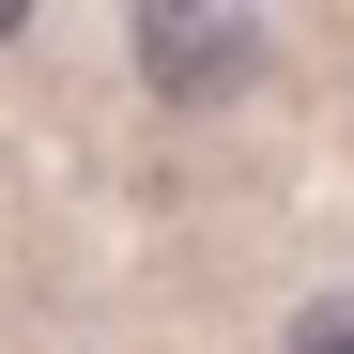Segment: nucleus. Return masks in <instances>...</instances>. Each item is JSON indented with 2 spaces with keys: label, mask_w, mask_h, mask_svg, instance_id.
<instances>
[{
  "label": "nucleus",
  "mask_w": 354,
  "mask_h": 354,
  "mask_svg": "<svg viewBox=\"0 0 354 354\" xmlns=\"http://www.w3.org/2000/svg\"><path fill=\"white\" fill-rule=\"evenodd\" d=\"M277 354H354V292H308V308L277 324Z\"/></svg>",
  "instance_id": "nucleus-2"
},
{
  "label": "nucleus",
  "mask_w": 354,
  "mask_h": 354,
  "mask_svg": "<svg viewBox=\"0 0 354 354\" xmlns=\"http://www.w3.org/2000/svg\"><path fill=\"white\" fill-rule=\"evenodd\" d=\"M124 62L169 124H231V108L277 93V31L231 16V0H154V16H124Z\"/></svg>",
  "instance_id": "nucleus-1"
}]
</instances>
